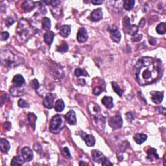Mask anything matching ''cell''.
<instances>
[{"instance_id": "cell-1", "label": "cell", "mask_w": 166, "mask_h": 166, "mask_svg": "<svg viewBox=\"0 0 166 166\" xmlns=\"http://www.w3.org/2000/svg\"><path fill=\"white\" fill-rule=\"evenodd\" d=\"M136 80L140 85H148L157 82L162 73V63L157 58L142 57L136 65Z\"/></svg>"}, {"instance_id": "cell-2", "label": "cell", "mask_w": 166, "mask_h": 166, "mask_svg": "<svg viewBox=\"0 0 166 166\" xmlns=\"http://www.w3.org/2000/svg\"><path fill=\"white\" fill-rule=\"evenodd\" d=\"M88 108L92 120L95 123V125H97L99 127H101L102 126L103 128V127L105 128V118L101 114L99 106H98L97 103L91 102L89 103Z\"/></svg>"}, {"instance_id": "cell-3", "label": "cell", "mask_w": 166, "mask_h": 166, "mask_svg": "<svg viewBox=\"0 0 166 166\" xmlns=\"http://www.w3.org/2000/svg\"><path fill=\"white\" fill-rule=\"evenodd\" d=\"M1 63L4 66L12 68L21 63L20 58L9 50L2 51L1 53Z\"/></svg>"}, {"instance_id": "cell-4", "label": "cell", "mask_w": 166, "mask_h": 166, "mask_svg": "<svg viewBox=\"0 0 166 166\" xmlns=\"http://www.w3.org/2000/svg\"><path fill=\"white\" fill-rule=\"evenodd\" d=\"M31 25L25 19H22L19 22L17 27V33L21 40L27 41L31 35Z\"/></svg>"}, {"instance_id": "cell-5", "label": "cell", "mask_w": 166, "mask_h": 166, "mask_svg": "<svg viewBox=\"0 0 166 166\" xmlns=\"http://www.w3.org/2000/svg\"><path fill=\"white\" fill-rule=\"evenodd\" d=\"M63 120L61 115H55L51 118L49 123V130L53 134H58L61 130Z\"/></svg>"}, {"instance_id": "cell-6", "label": "cell", "mask_w": 166, "mask_h": 166, "mask_svg": "<svg viewBox=\"0 0 166 166\" xmlns=\"http://www.w3.org/2000/svg\"><path fill=\"white\" fill-rule=\"evenodd\" d=\"M130 18L128 16H125L123 19V31L124 33L134 36L138 33V27L136 25H131Z\"/></svg>"}, {"instance_id": "cell-7", "label": "cell", "mask_w": 166, "mask_h": 166, "mask_svg": "<svg viewBox=\"0 0 166 166\" xmlns=\"http://www.w3.org/2000/svg\"><path fill=\"white\" fill-rule=\"evenodd\" d=\"M123 119L120 114H117L115 116L110 118L108 121L109 125L113 129H118L120 128L123 125Z\"/></svg>"}, {"instance_id": "cell-8", "label": "cell", "mask_w": 166, "mask_h": 166, "mask_svg": "<svg viewBox=\"0 0 166 166\" xmlns=\"http://www.w3.org/2000/svg\"><path fill=\"white\" fill-rule=\"evenodd\" d=\"M88 38V34L87 31L84 28V27H81L79 29L77 32V39L79 42L83 43L86 42Z\"/></svg>"}, {"instance_id": "cell-9", "label": "cell", "mask_w": 166, "mask_h": 166, "mask_svg": "<svg viewBox=\"0 0 166 166\" xmlns=\"http://www.w3.org/2000/svg\"><path fill=\"white\" fill-rule=\"evenodd\" d=\"M110 38L113 42L116 43H119L121 40V33L118 29L116 27H112L110 28Z\"/></svg>"}, {"instance_id": "cell-10", "label": "cell", "mask_w": 166, "mask_h": 166, "mask_svg": "<svg viewBox=\"0 0 166 166\" xmlns=\"http://www.w3.org/2000/svg\"><path fill=\"white\" fill-rule=\"evenodd\" d=\"M22 157L26 162H30L33 160V153L30 148L28 147H25L22 149Z\"/></svg>"}, {"instance_id": "cell-11", "label": "cell", "mask_w": 166, "mask_h": 166, "mask_svg": "<svg viewBox=\"0 0 166 166\" xmlns=\"http://www.w3.org/2000/svg\"><path fill=\"white\" fill-rule=\"evenodd\" d=\"M151 100L155 104H160L163 98V93L158 91H153L151 92Z\"/></svg>"}, {"instance_id": "cell-12", "label": "cell", "mask_w": 166, "mask_h": 166, "mask_svg": "<svg viewBox=\"0 0 166 166\" xmlns=\"http://www.w3.org/2000/svg\"><path fill=\"white\" fill-rule=\"evenodd\" d=\"M66 120L68 123L71 125H75L77 124V118L75 112L73 110H70L67 112L64 116Z\"/></svg>"}, {"instance_id": "cell-13", "label": "cell", "mask_w": 166, "mask_h": 166, "mask_svg": "<svg viewBox=\"0 0 166 166\" xmlns=\"http://www.w3.org/2000/svg\"><path fill=\"white\" fill-rule=\"evenodd\" d=\"M82 138H83L84 140L86 143V144L89 147H92L95 143V138L94 136L91 134H87L85 132H82L81 135Z\"/></svg>"}, {"instance_id": "cell-14", "label": "cell", "mask_w": 166, "mask_h": 166, "mask_svg": "<svg viewBox=\"0 0 166 166\" xmlns=\"http://www.w3.org/2000/svg\"><path fill=\"white\" fill-rule=\"evenodd\" d=\"M103 11L101 9H97L91 12L90 14V19L93 22H98L103 18Z\"/></svg>"}, {"instance_id": "cell-15", "label": "cell", "mask_w": 166, "mask_h": 166, "mask_svg": "<svg viewBox=\"0 0 166 166\" xmlns=\"http://www.w3.org/2000/svg\"><path fill=\"white\" fill-rule=\"evenodd\" d=\"M53 101H54V97H53V95H52V93L47 94L46 97L44 98V101H43L44 106L47 108L51 109L53 107Z\"/></svg>"}, {"instance_id": "cell-16", "label": "cell", "mask_w": 166, "mask_h": 166, "mask_svg": "<svg viewBox=\"0 0 166 166\" xmlns=\"http://www.w3.org/2000/svg\"><path fill=\"white\" fill-rule=\"evenodd\" d=\"M91 154H92L93 160V161H95V162H102L104 160V158H105V156L103 154V153L99 150H93Z\"/></svg>"}, {"instance_id": "cell-17", "label": "cell", "mask_w": 166, "mask_h": 166, "mask_svg": "<svg viewBox=\"0 0 166 166\" xmlns=\"http://www.w3.org/2000/svg\"><path fill=\"white\" fill-rule=\"evenodd\" d=\"M12 83L14 85L17 87H22L25 84V79L23 77V76L19 75V74H17L14 77L13 79H12Z\"/></svg>"}, {"instance_id": "cell-18", "label": "cell", "mask_w": 166, "mask_h": 166, "mask_svg": "<svg viewBox=\"0 0 166 166\" xmlns=\"http://www.w3.org/2000/svg\"><path fill=\"white\" fill-rule=\"evenodd\" d=\"M147 139V136L144 134L138 133L134 136V140L135 142L138 145L142 144L144 143Z\"/></svg>"}, {"instance_id": "cell-19", "label": "cell", "mask_w": 166, "mask_h": 166, "mask_svg": "<svg viewBox=\"0 0 166 166\" xmlns=\"http://www.w3.org/2000/svg\"><path fill=\"white\" fill-rule=\"evenodd\" d=\"M0 149L3 153H8L11 149V144L7 140L1 139L0 140Z\"/></svg>"}, {"instance_id": "cell-20", "label": "cell", "mask_w": 166, "mask_h": 166, "mask_svg": "<svg viewBox=\"0 0 166 166\" xmlns=\"http://www.w3.org/2000/svg\"><path fill=\"white\" fill-rule=\"evenodd\" d=\"M10 92L14 97H19L24 95V90L22 89L21 87H17V86H14L10 89Z\"/></svg>"}, {"instance_id": "cell-21", "label": "cell", "mask_w": 166, "mask_h": 166, "mask_svg": "<svg viewBox=\"0 0 166 166\" xmlns=\"http://www.w3.org/2000/svg\"><path fill=\"white\" fill-rule=\"evenodd\" d=\"M54 37V33L53 31H48L45 33L44 36V41L45 42L48 44L49 46H51L53 42V39Z\"/></svg>"}, {"instance_id": "cell-22", "label": "cell", "mask_w": 166, "mask_h": 166, "mask_svg": "<svg viewBox=\"0 0 166 166\" xmlns=\"http://www.w3.org/2000/svg\"><path fill=\"white\" fill-rule=\"evenodd\" d=\"M102 103L106 108H107L108 109L112 108L114 106L113 104V99L112 97H109V96H105L102 99Z\"/></svg>"}, {"instance_id": "cell-23", "label": "cell", "mask_w": 166, "mask_h": 166, "mask_svg": "<svg viewBox=\"0 0 166 166\" xmlns=\"http://www.w3.org/2000/svg\"><path fill=\"white\" fill-rule=\"evenodd\" d=\"M71 33V27L70 26L68 25H64V26H62L60 30V34L64 37V38H67L70 34Z\"/></svg>"}, {"instance_id": "cell-24", "label": "cell", "mask_w": 166, "mask_h": 166, "mask_svg": "<svg viewBox=\"0 0 166 166\" xmlns=\"http://www.w3.org/2000/svg\"><path fill=\"white\" fill-rule=\"evenodd\" d=\"M35 7V3L31 1H25L22 4V7L25 11H31Z\"/></svg>"}, {"instance_id": "cell-25", "label": "cell", "mask_w": 166, "mask_h": 166, "mask_svg": "<svg viewBox=\"0 0 166 166\" xmlns=\"http://www.w3.org/2000/svg\"><path fill=\"white\" fill-rule=\"evenodd\" d=\"M147 158H149L150 160H153V158H156V159H158L159 157L157 153V150L154 148H151L149 149L147 151Z\"/></svg>"}, {"instance_id": "cell-26", "label": "cell", "mask_w": 166, "mask_h": 166, "mask_svg": "<svg viewBox=\"0 0 166 166\" xmlns=\"http://www.w3.org/2000/svg\"><path fill=\"white\" fill-rule=\"evenodd\" d=\"M42 28L44 29V30H46V31L49 30L51 26V19L49 18L45 17V18H44L42 19Z\"/></svg>"}, {"instance_id": "cell-27", "label": "cell", "mask_w": 166, "mask_h": 166, "mask_svg": "<svg viewBox=\"0 0 166 166\" xmlns=\"http://www.w3.org/2000/svg\"><path fill=\"white\" fill-rule=\"evenodd\" d=\"M24 159L20 156H16L12 160L11 165H22L24 163Z\"/></svg>"}, {"instance_id": "cell-28", "label": "cell", "mask_w": 166, "mask_h": 166, "mask_svg": "<svg viewBox=\"0 0 166 166\" xmlns=\"http://www.w3.org/2000/svg\"><path fill=\"white\" fill-rule=\"evenodd\" d=\"M135 5V1L134 0H126L123 3V7L126 11H130Z\"/></svg>"}, {"instance_id": "cell-29", "label": "cell", "mask_w": 166, "mask_h": 166, "mask_svg": "<svg viewBox=\"0 0 166 166\" xmlns=\"http://www.w3.org/2000/svg\"><path fill=\"white\" fill-rule=\"evenodd\" d=\"M27 118H28V121L29 123L31 124V125L33 127V129H35V125H36V116L34 115L33 113H29L27 115Z\"/></svg>"}, {"instance_id": "cell-30", "label": "cell", "mask_w": 166, "mask_h": 166, "mask_svg": "<svg viewBox=\"0 0 166 166\" xmlns=\"http://www.w3.org/2000/svg\"><path fill=\"white\" fill-rule=\"evenodd\" d=\"M65 107V105H64V101L62 99H58L56 101L55 103V106H54V108L56 112H62Z\"/></svg>"}, {"instance_id": "cell-31", "label": "cell", "mask_w": 166, "mask_h": 166, "mask_svg": "<svg viewBox=\"0 0 166 166\" xmlns=\"http://www.w3.org/2000/svg\"><path fill=\"white\" fill-rule=\"evenodd\" d=\"M56 50L60 53H66L68 50V45L65 41H63L60 45L57 46Z\"/></svg>"}, {"instance_id": "cell-32", "label": "cell", "mask_w": 166, "mask_h": 166, "mask_svg": "<svg viewBox=\"0 0 166 166\" xmlns=\"http://www.w3.org/2000/svg\"><path fill=\"white\" fill-rule=\"evenodd\" d=\"M165 28H166L165 24L163 23V22H162V23L158 24L157 27H156V31H157L158 34H164L166 31Z\"/></svg>"}, {"instance_id": "cell-33", "label": "cell", "mask_w": 166, "mask_h": 166, "mask_svg": "<svg viewBox=\"0 0 166 166\" xmlns=\"http://www.w3.org/2000/svg\"><path fill=\"white\" fill-rule=\"evenodd\" d=\"M112 86L114 91L119 96H122L123 93H124V91L121 90L120 86H118L117 83H116V82H112Z\"/></svg>"}, {"instance_id": "cell-34", "label": "cell", "mask_w": 166, "mask_h": 166, "mask_svg": "<svg viewBox=\"0 0 166 166\" xmlns=\"http://www.w3.org/2000/svg\"><path fill=\"white\" fill-rule=\"evenodd\" d=\"M75 75L77 77H80V76H89V75L87 73V71L85 70H83L81 68H77L76 69L75 71Z\"/></svg>"}, {"instance_id": "cell-35", "label": "cell", "mask_w": 166, "mask_h": 166, "mask_svg": "<svg viewBox=\"0 0 166 166\" xmlns=\"http://www.w3.org/2000/svg\"><path fill=\"white\" fill-rule=\"evenodd\" d=\"M29 85H30V86L32 88L35 89V90H37V89H38L39 86H40L38 81V80H36V79H33V80H32L30 82V83H29Z\"/></svg>"}, {"instance_id": "cell-36", "label": "cell", "mask_w": 166, "mask_h": 166, "mask_svg": "<svg viewBox=\"0 0 166 166\" xmlns=\"http://www.w3.org/2000/svg\"><path fill=\"white\" fill-rule=\"evenodd\" d=\"M16 18H13L12 16H10L9 18H7L5 20V25L7 27H9L12 26V24H13L14 22H15Z\"/></svg>"}, {"instance_id": "cell-37", "label": "cell", "mask_w": 166, "mask_h": 166, "mask_svg": "<svg viewBox=\"0 0 166 166\" xmlns=\"http://www.w3.org/2000/svg\"><path fill=\"white\" fill-rule=\"evenodd\" d=\"M103 91V89L101 86H96L93 89V93L94 95H99Z\"/></svg>"}, {"instance_id": "cell-38", "label": "cell", "mask_w": 166, "mask_h": 166, "mask_svg": "<svg viewBox=\"0 0 166 166\" xmlns=\"http://www.w3.org/2000/svg\"><path fill=\"white\" fill-rule=\"evenodd\" d=\"M18 106L21 108H28L29 107V104L27 103L26 101L22 99H20L18 101Z\"/></svg>"}, {"instance_id": "cell-39", "label": "cell", "mask_w": 166, "mask_h": 166, "mask_svg": "<svg viewBox=\"0 0 166 166\" xmlns=\"http://www.w3.org/2000/svg\"><path fill=\"white\" fill-rule=\"evenodd\" d=\"M62 155H63L64 157L66 158H71V154H70V151H69L68 147H64L63 149V151H62Z\"/></svg>"}, {"instance_id": "cell-40", "label": "cell", "mask_w": 166, "mask_h": 166, "mask_svg": "<svg viewBox=\"0 0 166 166\" xmlns=\"http://www.w3.org/2000/svg\"><path fill=\"white\" fill-rule=\"evenodd\" d=\"M143 38V36L142 34H136L135 35L132 36V40L133 42H139Z\"/></svg>"}, {"instance_id": "cell-41", "label": "cell", "mask_w": 166, "mask_h": 166, "mask_svg": "<svg viewBox=\"0 0 166 166\" xmlns=\"http://www.w3.org/2000/svg\"><path fill=\"white\" fill-rule=\"evenodd\" d=\"M9 33L7 31H4V32H2L1 34V40L3 41L5 40H7V39L9 38Z\"/></svg>"}, {"instance_id": "cell-42", "label": "cell", "mask_w": 166, "mask_h": 166, "mask_svg": "<svg viewBox=\"0 0 166 166\" xmlns=\"http://www.w3.org/2000/svg\"><path fill=\"white\" fill-rule=\"evenodd\" d=\"M101 162H102V163H101L102 165H114L113 163H111L110 161L108 160V158L106 157L104 158V160Z\"/></svg>"}, {"instance_id": "cell-43", "label": "cell", "mask_w": 166, "mask_h": 166, "mask_svg": "<svg viewBox=\"0 0 166 166\" xmlns=\"http://www.w3.org/2000/svg\"><path fill=\"white\" fill-rule=\"evenodd\" d=\"M126 118H127V121H132L134 120L133 114L131 112H127L126 114Z\"/></svg>"}, {"instance_id": "cell-44", "label": "cell", "mask_w": 166, "mask_h": 166, "mask_svg": "<svg viewBox=\"0 0 166 166\" xmlns=\"http://www.w3.org/2000/svg\"><path fill=\"white\" fill-rule=\"evenodd\" d=\"M9 95H7V94H4L3 95H2L1 97V104L3 105V103L6 102V101H9Z\"/></svg>"}, {"instance_id": "cell-45", "label": "cell", "mask_w": 166, "mask_h": 166, "mask_svg": "<svg viewBox=\"0 0 166 166\" xmlns=\"http://www.w3.org/2000/svg\"><path fill=\"white\" fill-rule=\"evenodd\" d=\"M3 127H4L5 128L6 130H9L10 129H11V123L9 122V121H7V122L4 123Z\"/></svg>"}, {"instance_id": "cell-46", "label": "cell", "mask_w": 166, "mask_h": 166, "mask_svg": "<svg viewBox=\"0 0 166 166\" xmlns=\"http://www.w3.org/2000/svg\"><path fill=\"white\" fill-rule=\"evenodd\" d=\"M91 3L95 5H98L102 4L103 3V1H102V0H91Z\"/></svg>"}, {"instance_id": "cell-47", "label": "cell", "mask_w": 166, "mask_h": 166, "mask_svg": "<svg viewBox=\"0 0 166 166\" xmlns=\"http://www.w3.org/2000/svg\"><path fill=\"white\" fill-rule=\"evenodd\" d=\"M149 44H151V45H153V46L155 45V44H157V40L154 38L151 37V38H149Z\"/></svg>"}, {"instance_id": "cell-48", "label": "cell", "mask_w": 166, "mask_h": 166, "mask_svg": "<svg viewBox=\"0 0 166 166\" xmlns=\"http://www.w3.org/2000/svg\"><path fill=\"white\" fill-rule=\"evenodd\" d=\"M157 109L158 110H159V112L162 114L163 115H165V108L164 107H162V106H161V107L159 108H157Z\"/></svg>"}, {"instance_id": "cell-49", "label": "cell", "mask_w": 166, "mask_h": 166, "mask_svg": "<svg viewBox=\"0 0 166 166\" xmlns=\"http://www.w3.org/2000/svg\"><path fill=\"white\" fill-rule=\"evenodd\" d=\"M145 18H142V19H141V21L140 22V23H139V26L140 27H143L145 26Z\"/></svg>"}, {"instance_id": "cell-50", "label": "cell", "mask_w": 166, "mask_h": 166, "mask_svg": "<svg viewBox=\"0 0 166 166\" xmlns=\"http://www.w3.org/2000/svg\"><path fill=\"white\" fill-rule=\"evenodd\" d=\"M165 158H166V153L164 155V156H163V165H166Z\"/></svg>"}, {"instance_id": "cell-51", "label": "cell", "mask_w": 166, "mask_h": 166, "mask_svg": "<svg viewBox=\"0 0 166 166\" xmlns=\"http://www.w3.org/2000/svg\"><path fill=\"white\" fill-rule=\"evenodd\" d=\"M79 165H88V163H85V162H80V163H79Z\"/></svg>"}]
</instances>
